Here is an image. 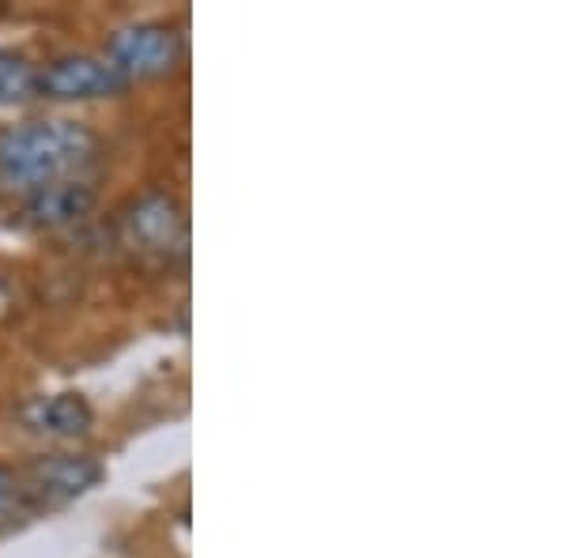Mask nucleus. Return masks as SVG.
Wrapping results in <instances>:
<instances>
[{
	"instance_id": "nucleus-1",
	"label": "nucleus",
	"mask_w": 566,
	"mask_h": 558,
	"mask_svg": "<svg viewBox=\"0 0 566 558\" xmlns=\"http://www.w3.org/2000/svg\"><path fill=\"white\" fill-rule=\"evenodd\" d=\"M103 155V140L84 122L45 117L0 129V186L42 189L57 181H80Z\"/></svg>"
},
{
	"instance_id": "nucleus-2",
	"label": "nucleus",
	"mask_w": 566,
	"mask_h": 558,
	"mask_svg": "<svg viewBox=\"0 0 566 558\" xmlns=\"http://www.w3.org/2000/svg\"><path fill=\"white\" fill-rule=\"evenodd\" d=\"M106 468L91 453H42L34 461H27L20 468L27 502H31L34 517L53 514V509H65L76 498H84L103 483Z\"/></svg>"
},
{
	"instance_id": "nucleus-3",
	"label": "nucleus",
	"mask_w": 566,
	"mask_h": 558,
	"mask_svg": "<svg viewBox=\"0 0 566 558\" xmlns=\"http://www.w3.org/2000/svg\"><path fill=\"white\" fill-rule=\"evenodd\" d=\"M186 57V39L170 23H129L106 42V61L125 84L175 72Z\"/></svg>"
},
{
	"instance_id": "nucleus-4",
	"label": "nucleus",
	"mask_w": 566,
	"mask_h": 558,
	"mask_svg": "<svg viewBox=\"0 0 566 558\" xmlns=\"http://www.w3.org/2000/svg\"><path fill=\"white\" fill-rule=\"evenodd\" d=\"M122 242L151 261L186 257V212L170 193H144L122 212Z\"/></svg>"
},
{
	"instance_id": "nucleus-5",
	"label": "nucleus",
	"mask_w": 566,
	"mask_h": 558,
	"mask_svg": "<svg viewBox=\"0 0 566 558\" xmlns=\"http://www.w3.org/2000/svg\"><path fill=\"white\" fill-rule=\"evenodd\" d=\"M125 87L129 84L117 76L114 65L95 53H61L34 76V95L50 103H91V98L122 95Z\"/></svg>"
},
{
	"instance_id": "nucleus-6",
	"label": "nucleus",
	"mask_w": 566,
	"mask_h": 558,
	"mask_svg": "<svg viewBox=\"0 0 566 558\" xmlns=\"http://www.w3.org/2000/svg\"><path fill=\"white\" fill-rule=\"evenodd\" d=\"M23 423L53 442H76V438L91 434L95 411L84 392H53V397H39L23 408Z\"/></svg>"
},
{
	"instance_id": "nucleus-7",
	"label": "nucleus",
	"mask_w": 566,
	"mask_h": 558,
	"mask_svg": "<svg viewBox=\"0 0 566 558\" xmlns=\"http://www.w3.org/2000/svg\"><path fill=\"white\" fill-rule=\"evenodd\" d=\"M95 208V189L87 181H57V186H42L27 197L23 215L31 227L42 231H57V227H72Z\"/></svg>"
},
{
	"instance_id": "nucleus-8",
	"label": "nucleus",
	"mask_w": 566,
	"mask_h": 558,
	"mask_svg": "<svg viewBox=\"0 0 566 558\" xmlns=\"http://www.w3.org/2000/svg\"><path fill=\"white\" fill-rule=\"evenodd\" d=\"M34 76H39V69L23 53L0 50V106H20L34 98Z\"/></svg>"
},
{
	"instance_id": "nucleus-9",
	"label": "nucleus",
	"mask_w": 566,
	"mask_h": 558,
	"mask_svg": "<svg viewBox=\"0 0 566 558\" xmlns=\"http://www.w3.org/2000/svg\"><path fill=\"white\" fill-rule=\"evenodd\" d=\"M31 517H34V509H31V502H27L20 468L0 464V536L15 533V528L27 525Z\"/></svg>"
},
{
	"instance_id": "nucleus-10",
	"label": "nucleus",
	"mask_w": 566,
	"mask_h": 558,
	"mask_svg": "<svg viewBox=\"0 0 566 558\" xmlns=\"http://www.w3.org/2000/svg\"><path fill=\"white\" fill-rule=\"evenodd\" d=\"M8 298H12V283H8V276L0 272V309L8 306Z\"/></svg>"
}]
</instances>
